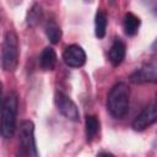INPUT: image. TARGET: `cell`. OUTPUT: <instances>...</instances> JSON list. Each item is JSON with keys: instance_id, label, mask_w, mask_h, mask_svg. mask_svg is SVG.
Masks as SVG:
<instances>
[{"instance_id": "12", "label": "cell", "mask_w": 157, "mask_h": 157, "mask_svg": "<svg viewBox=\"0 0 157 157\" xmlns=\"http://www.w3.org/2000/svg\"><path fill=\"white\" fill-rule=\"evenodd\" d=\"M44 28H45V34H47V37H48V39L52 44H56V43L60 42V39H61V28L55 22V20H53V18L47 20Z\"/></svg>"}, {"instance_id": "11", "label": "cell", "mask_w": 157, "mask_h": 157, "mask_svg": "<svg viewBox=\"0 0 157 157\" xmlns=\"http://www.w3.org/2000/svg\"><path fill=\"white\" fill-rule=\"evenodd\" d=\"M140 25H141V21L136 15H134L132 12H126L125 13L123 26H124V31L128 36H135L139 31Z\"/></svg>"}, {"instance_id": "3", "label": "cell", "mask_w": 157, "mask_h": 157, "mask_svg": "<svg viewBox=\"0 0 157 157\" xmlns=\"http://www.w3.org/2000/svg\"><path fill=\"white\" fill-rule=\"evenodd\" d=\"M18 63V39L13 31H7L4 36L1 49V65L5 71H15Z\"/></svg>"}, {"instance_id": "1", "label": "cell", "mask_w": 157, "mask_h": 157, "mask_svg": "<svg viewBox=\"0 0 157 157\" xmlns=\"http://www.w3.org/2000/svg\"><path fill=\"white\" fill-rule=\"evenodd\" d=\"M130 90L125 82L115 83L108 97H107V109L110 115L115 119H123L129 112Z\"/></svg>"}, {"instance_id": "9", "label": "cell", "mask_w": 157, "mask_h": 157, "mask_svg": "<svg viewBox=\"0 0 157 157\" xmlns=\"http://www.w3.org/2000/svg\"><path fill=\"white\" fill-rule=\"evenodd\" d=\"M126 53V45L120 38H115L108 52V59L113 66H118L123 63Z\"/></svg>"}, {"instance_id": "7", "label": "cell", "mask_w": 157, "mask_h": 157, "mask_svg": "<svg viewBox=\"0 0 157 157\" xmlns=\"http://www.w3.org/2000/svg\"><path fill=\"white\" fill-rule=\"evenodd\" d=\"M63 59L70 67H81L86 63V53L78 44H71L64 50Z\"/></svg>"}, {"instance_id": "8", "label": "cell", "mask_w": 157, "mask_h": 157, "mask_svg": "<svg viewBox=\"0 0 157 157\" xmlns=\"http://www.w3.org/2000/svg\"><path fill=\"white\" fill-rule=\"evenodd\" d=\"M132 83H156L157 82V65L145 64L130 75Z\"/></svg>"}, {"instance_id": "15", "label": "cell", "mask_w": 157, "mask_h": 157, "mask_svg": "<svg viewBox=\"0 0 157 157\" xmlns=\"http://www.w3.org/2000/svg\"><path fill=\"white\" fill-rule=\"evenodd\" d=\"M42 17H43V11H42V6L39 5V4H33L31 7H29V10H28V12H27V17H26V20H27V25L28 26H37L38 23H39V21L42 20Z\"/></svg>"}, {"instance_id": "16", "label": "cell", "mask_w": 157, "mask_h": 157, "mask_svg": "<svg viewBox=\"0 0 157 157\" xmlns=\"http://www.w3.org/2000/svg\"><path fill=\"white\" fill-rule=\"evenodd\" d=\"M97 157H115V156L113 153H110V152H99L97 155Z\"/></svg>"}, {"instance_id": "4", "label": "cell", "mask_w": 157, "mask_h": 157, "mask_svg": "<svg viewBox=\"0 0 157 157\" xmlns=\"http://www.w3.org/2000/svg\"><path fill=\"white\" fill-rule=\"evenodd\" d=\"M20 150L25 157H38L36 137H34V124L31 120H23L20 124Z\"/></svg>"}, {"instance_id": "2", "label": "cell", "mask_w": 157, "mask_h": 157, "mask_svg": "<svg viewBox=\"0 0 157 157\" xmlns=\"http://www.w3.org/2000/svg\"><path fill=\"white\" fill-rule=\"evenodd\" d=\"M18 108V98L15 92H9L1 107V126L0 132L4 139H11L16 130V117Z\"/></svg>"}, {"instance_id": "17", "label": "cell", "mask_w": 157, "mask_h": 157, "mask_svg": "<svg viewBox=\"0 0 157 157\" xmlns=\"http://www.w3.org/2000/svg\"><path fill=\"white\" fill-rule=\"evenodd\" d=\"M151 50H152L155 54H157V38H156L155 42L152 43V45H151Z\"/></svg>"}, {"instance_id": "10", "label": "cell", "mask_w": 157, "mask_h": 157, "mask_svg": "<svg viewBox=\"0 0 157 157\" xmlns=\"http://www.w3.org/2000/svg\"><path fill=\"white\" fill-rule=\"evenodd\" d=\"M39 65L44 71H52L56 65V53L52 47H47L39 55Z\"/></svg>"}, {"instance_id": "14", "label": "cell", "mask_w": 157, "mask_h": 157, "mask_svg": "<svg viewBox=\"0 0 157 157\" xmlns=\"http://www.w3.org/2000/svg\"><path fill=\"white\" fill-rule=\"evenodd\" d=\"M85 128H86V137L87 141H92L96 135L99 131V120L94 115H87L85 120Z\"/></svg>"}, {"instance_id": "13", "label": "cell", "mask_w": 157, "mask_h": 157, "mask_svg": "<svg viewBox=\"0 0 157 157\" xmlns=\"http://www.w3.org/2000/svg\"><path fill=\"white\" fill-rule=\"evenodd\" d=\"M107 23H108L107 13L102 10H98L94 17V34L98 39H102L105 36Z\"/></svg>"}, {"instance_id": "5", "label": "cell", "mask_w": 157, "mask_h": 157, "mask_svg": "<svg viewBox=\"0 0 157 157\" xmlns=\"http://www.w3.org/2000/svg\"><path fill=\"white\" fill-rule=\"evenodd\" d=\"M55 105L61 115H64L66 119L76 121L78 120L80 113L77 109V105L75 102L64 92H56L55 93Z\"/></svg>"}, {"instance_id": "6", "label": "cell", "mask_w": 157, "mask_h": 157, "mask_svg": "<svg viewBox=\"0 0 157 157\" xmlns=\"http://www.w3.org/2000/svg\"><path fill=\"white\" fill-rule=\"evenodd\" d=\"M156 121H157V101L148 104L141 110V113L132 121V129L136 131H142Z\"/></svg>"}]
</instances>
